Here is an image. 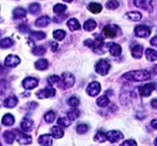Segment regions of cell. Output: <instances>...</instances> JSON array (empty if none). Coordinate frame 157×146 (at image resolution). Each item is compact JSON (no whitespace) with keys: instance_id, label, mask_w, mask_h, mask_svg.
<instances>
[{"instance_id":"obj_42","label":"cell","mask_w":157,"mask_h":146,"mask_svg":"<svg viewBox=\"0 0 157 146\" xmlns=\"http://www.w3.org/2000/svg\"><path fill=\"white\" fill-rule=\"evenodd\" d=\"M88 130H89V126H88L87 124H78L77 126V132L78 134H85V133L88 132Z\"/></svg>"},{"instance_id":"obj_21","label":"cell","mask_w":157,"mask_h":146,"mask_svg":"<svg viewBox=\"0 0 157 146\" xmlns=\"http://www.w3.org/2000/svg\"><path fill=\"white\" fill-rule=\"evenodd\" d=\"M50 130H52V137L56 138V139H61V138L64 136V132H63L62 128L59 126H52L50 128Z\"/></svg>"},{"instance_id":"obj_15","label":"cell","mask_w":157,"mask_h":146,"mask_svg":"<svg viewBox=\"0 0 157 146\" xmlns=\"http://www.w3.org/2000/svg\"><path fill=\"white\" fill-rule=\"evenodd\" d=\"M108 46V50L110 51V53L113 55V57H118L121 53V47L118 44H115V43H110V44L107 45Z\"/></svg>"},{"instance_id":"obj_13","label":"cell","mask_w":157,"mask_h":146,"mask_svg":"<svg viewBox=\"0 0 157 146\" xmlns=\"http://www.w3.org/2000/svg\"><path fill=\"white\" fill-rule=\"evenodd\" d=\"M143 51L144 47L141 45L132 43V45H131V52H132V57L134 59H140L143 57Z\"/></svg>"},{"instance_id":"obj_43","label":"cell","mask_w":157,"mask_h":146,"mask_svg":"<svg viewBox=\"0 0 157 146\" xmlns=\"http://www.w3.org/2000/svg\"><path fill=\"white\" fill-rule=\"evenodd\" d=\"M68 104H69L70 107H72V108H77L78 105L80 104V99H78V97H75V96L70 97L69 99H68Z\"/></svg>"},{"instance_id":"obj_27","label":"cell","mask_w":157,"mask_h":146,"mask_svg":"<svg viewBox=\"0 0 157 146\" xmlns=\"http://www.w3.org/2000/svg\"><path fill=\"white\" fill-rule=\"evenodd\" d=\"M95 27H97V22L92 19L87 20L84 23V29L87 31H92L93 29H95Z\"/></svg>"},{"instance_id":"obj_20","label":"cell","mask_w":157,"mask_h":146,"mask_svg":"<svg viewBox=\"0 0 157 146\" xmlns=\"http://www.w3.org/2000/svg\"><path fill=\"white\" fill-rule=\"evenodd\" d=\"M13 15H14L15 19H23L26 17V11L22 7H17V9H14Z\"/></svg>"},{"instance_id":"obj_5","label":"cell","mask_w":157,"mask_h":146,"mask_svg":"<svg viewBox=\"0 0 157 146\" xmlns=\"http://www.w3.org/2000/svg\"><path fill=\"white\" fill-rule=\"evenodd\" d=\"M106 138H107L109 142L116 143L120 140L124 139V135L121 132H118V130H110V132H108L106 134Z\"/></svg>"},{"instance_id":"obj_36","label":"cell","mask_w":157,"mask_h":146,"mask_svg":"<svg viewBox=\"0 0 157 146\" xmlns=\"http://www.w3.org/2000/svg\"><path fill=\"white\" fill-rule=\"evenodd\" d=\"M78 116H80V112H78V110H72V111H70V112L67 113V118L70 120V121H75V120H77L78 118Z\"/></svg>"},{"instance_id":"obj_11","label":"cell","mask_w":157,"mask_h":146,"mask_svg":"<svg viewBox=\"0 0 157 146\" xmlns=\"http://www.w3.org/2000/svg\"><path fill=\"white\" fill-rule=\"evenodd\" d=\"M116 26H113V25H106L103 28V35L106 38H109V39H114L117 35V31H116Z\"/></svg>"},{"instance_id":"obj_3","label":"cell","mask_w":157,"mask_h":146,"mask_svg":"<svg viewBox=\"0 0 157 146\" xmlns=\"http://www.w3.org/2000/svg\"><path fill=\"white\" fill-rule=\"evenodd\" d=\"M110 70V64L105 60H100L95 65V71L101 75H107Z\"/></svg>"},{"instance_id":"obj_40","label":"cell","mask_w":157,"mask_h":146,"mask_svg":"<svg viewBox=\"0 0 157 146\" xmlns=\"http://www.w3.org/2000/svg\"><path fill=\"white\" fill-rule=\"evenodd\" d=\"M94 140L97 141V142H105L106 140H107V138H106V134H104L103 132H98L97 135L94 136Z\"/></svg>"},{"instance_id":"obj_50","label":"cell","mask_w":157,"mask_h":146,"mask_svg":"<svg viewBox=\"0 0 157 146\" xmlns=\"http://www.w3.org/2000/svg\"><path fill=\"white\" fill-rule=\"evenodd\" d=\"M150 43H151V45H153V46H157V37H154L150 41Z\"/></svg>"},{"instance_id":"obj_6","label":"cell","mask_w":157,"mask_h":146,"mask_svg":"<svg viewBox=\"0 0 157 146\" xmlns=\"http://www.w3.org/2000/svg\"><path fill=\"white\" fill-rule=\"evenodd\" d=\"M56 94V90L54 88H45V89H42L40 91L37 92V97L40 98V99H43V98H50L54 97Z\"/></svg>"},{"instance_id":"obj_35","label":"cell","mask_w":157,"mask_h":146,"mask_svg":"<svg viewBox=\"0 0 157 146\" xmlns=\"http://www.w3.org/2000/svg\"><path fill=\"white\" fill-rule=\"evenodd\" d=\"M66 36V32L62 29H58V31H54V38L57 41H62L63 39Z\"/></svg>"},{"instance_id":"obj_34","label":"cell","mask_w":157,"mask_h":146,"mask_svg":"<svg viewBox=\"0 0 157 146\" xmlns=\"http://www.w3.org/2000/svg\"><path fill=\"white\" fill-rule=\"evenodd\" d=\"M29 13H32L33 15H37L41 11V6H40L39 3H32L29 7Z\"/></svg>"},{"instance_id":"obj_25","label":"cell","mask_w":157,"mask_h":146,"mask_svg":"<svg viewBox=\"0 0 157 146\" xmlns=\"http://www.w3.org/2000/svg\"><path fill=\"white\" fill-rule=\"evenodd\" d=\"M88 9L93 13V14H98V13L102 12L103 9V6L101 5L100 3H97V2H92V3H90L89 5H88Z\"/></svg>"},{"instance_id":"obj_14","label":"cell","mask_w":157,"mask_h":146,"mask_svg":"<svg viewBox=\"0 0 157 146\" xmlns=\"http://www.w3.org/2000/svg\"><path fill=\"white\" fill-rule=\"evenodd\" d=\"M17 134V141H18L19 144H30L32 143V138L29 137V136L23 134V133H20L18 130H16L15 132Z\"/></svg>"},{"instance_id":"obj_54","label":"cell","mask_w":157,"mask_h":146,"mask_svg":"<svg viewBox=\"0 0 157 146\" xmlns=\"http://www.w3.org/2000/svg\"><path fill=\"white\" fill-rule=\"evenodd\" d=\"M0 145H1V144H0Z\"/></svg>"},{"instance_id":"obj_48","label":"cell","mask_w":157,"mask_h":146,"mask_svg":"<svg viewBox=\"0 0 157 146\" xmlns=\"http://www.w3.org/2000/svg\"><path fill=\"white\" fill-rule=\"evenodd\" d=\"M151 125H152V127H153L154 130H157V119H154V120H152V122H151Z\"/></svg>"},{"instance_id":"obj_52","label":"cell","mask_w":157,"mask_h":146,"mask_svg":"<svg viewBox=\"0 0 157 146\" xmlns=\"http://www.w3.org/2000/svg\"><path fill=\"white\" fill-rule=\"evenodd\" d=\"M64 1H66V2H72L73 0H64Z\"/></svg>"},{"instance_id":"obj_18","label":"cell","mask_w":157,"mask_h":146,"mask_svg":"<svg viewBox=\"0 0 157 146\" xmlns=\"http://www.w3.org/2000/svg\"><path fill=\"white\" fill-rule=\"evenodd\" d=\"M52 135H48V134H46V135H42L41 137L39 138V143L41 145H47V146H49V145H52Z\"/></svg>"},{"instance_id":"obj_38","label":"cell","mask_w":157,"mask_h":146,"mask_svg":"<svg viewBox=\"0 0 157 146\" xmlns=\"http://www.w3.org/2000/svg\"><path fill=\"white\" fill-rule=\"evenodd\" d=\"M44 119H45V121L48 122V123L54 122L56 119V113L52 112V111H50V112H47L46 114L44 115Z\"/></svg>"},{"instance_id":"obj_19","label":"cell","mask_w":157,"mask_h":146,"mask_svg":"<svg viewBox=\"0 0 157 146\" xmlns=\"http://www.w3.org/2000/svg\"><path fill=\"white\" fill-rule=\"evenodd\" d=\"M17 104H18V98L16 96H11L6 99V101H4V107L9 108V109H12V108L16 107Z\"/></svg>"},{"instance_id":"obj_8","label":"cell","mask_w":157,"mask_h":146,"mask_svg":"<svg viewBox=\"0 0 157 146\" xmlns=\"http://www.w3.org/2000/svg\"><path fill=\"white\" fill-rule=\"evenodd\" d=\"M20 62H21V60H20L19 57L14 55V54H10L9 57H6V61H4V64H6V66L10 68H15L20 64Z\"/></svg>"},{"instance_id":"obj_10","label":"cell","mask_w":157,"mask_h":146,"mask_svg":"<svg viewBox=\"0 0 157 146\" xmlns=\"http://www.w3.org/2000/svg\"><path fill=\"white\" fill-rule=\"evenodd\" d=\"M134 4L137 7L144 9L148 12L153 11V6H152V0H133Z\"/></svg>"},{"instance_id":"obj_24","label":"cell","mask_w":157,"mask_h":146,"mask_svg":"<svg viewBox=\"0 0 157 146\" xmlns=\"http://www.w3.org/2000/svg\"><path fill=\"white\" fill-rule=\"evenodd\" d=\"M15 122V118L14 116L11 114H6L2 118V124H4L6 126H11L14 124Z\"/></svg>"},{"instance_id":"obj_45","label":"cell","mask_w":157,"mask_h":146,"mask_svg":"<svg viewBox=\"0 0 157 146\" xmlns=\"http://www.w3.org/2000/svg\"><path fill=\"white\" fill-rule=\"evenodd\" d=\"M49 45H50V49H52V51H57L58 50V43L56 42H49Z\"/></svg>"},{"instance_id":"obj_7","label":"cell","mask_w":157,"mask_h":146,"mask_svg":"<svg viewBox=\"0 0 157 146\" xmlns=\"http://www.w3.org/2000/svg\"><path fill=\"white\" fill-rule=\"evenodd\" d=\"M135 35L138 38H148L151 35V29L146 25H138L135 27Z\"/></svg>"},{"instance_id":"obj_2","label":"cell","mask_w":157,"mask_h":146,"mask_svg":"<svg viewBox=\"0 0 157 146\" xmlns=\"http://www.w3.org/2000/svg\"><path fill=\"white\" fill-rule=\"evenodd\" d=\"M75 76L69 72H64L62 74V78H60V82H58L60 88L62 89H67V88H71L75 85Z\"/></svg>"},{"instance_id":"obj_44","label":"cell","mask_w":157,"mask_h":146,"mask_svg":"<svg viewBox=\"0 0 157 146\" xmlns=\"http://www.w3.org/2000/svg\"><path fill=\"white\" fill-rule=\"evenodd\" d=\"M59 82H60V77L57 76V75H52V76H49L48 78H47V82H48L50 86L58 84Z\"/></svg>"},{"instance_id":"obj_41","label":"cell","mask_w":157,"mask_h":146,"mask_svg":"<svg viewBox=\"0 0 157 146\" xmlns=\"http://www.w3.org/2000/svg\"><path fill=\"white\" fill-rule=\"evenodd\" d=\"M70 123H71V121H70L68 118H59V120H58V124L60 125V126H63V127H67L70 125Z\"/></svg>"},{"instance_id":"obj_26","label":"cell","mask_w":157,"mask_h":146,"mask_svg":"<svg viewBox=\"0 0 157 146\" xmlns=\"http://www.w3.org/2000/svg\"><path fill=\"white\" fill-rule=\"evenodd\" d=\"M35 67H36V69L38 70H45L47 69V67H48V61L45 59H41L39 60V61L36 62V64H35Z\"/></svg>"},{"instance_id":"obj_46","label":"cell","mask_w":157,"mask_h":146,"mask_svg":"<svg viewBox=\"0 0 157 146\" xmlns=\"http://www.w3.org/2000/svg\"><path fill=\"white\" fill-rule=\"evenodd\" d=\"M123 145H131V146H135L136 145V141L134 140H127V141H124Z\"/></svg>"},{"instance_id":"obj_47","label":"cell","mask_w":157,"mask_h":146,"mask_svg":"<svg viewBox=\"0 0 157 146\" xmlns=\"http://www.w3.org/2000/svg\"><path fill=\"white\" fill-rule=\"evenodd\" d=\"M18 29H19V31H21V32H27L29 28L26 26V25H20L18 27Z\"/></svg>"},{"instance_id":"obj_51","label":"cell","mask_w":157,"mask_h":146,"mask_svg":"<svg viewBox=\"0 0 157 146\" xmlns=\"http://www.w3.org/2000/svg\"><path fill=\"white\" fill-rule=\"evenodd\" d=\"M154 145H156V146H157V138H156V140L154 141Z\"/></svg>"},{"instance_id":"obj_30","label":"cell","mask_w":157,"mask_h":146,"mask_svg":"<svg viewBox=\"0 0 157 146\" xmlns=\"http://www.w3.org/2000/svg\"><path fill=\"white\" fill-rule=\"evenodd\" d=\"M97 104L98 105V107H101V108L107 107V105L109 104V98L106 96V95H104V96H101L100 98H98Z\"/></svg>"},{"instance_id":"obj_31","label":"cell","mask_w":157,"mask_h":146,"mask_svg":"<svg viewBox=\"0 0 157 146\" xmlns=\"http://www.w3.org/2000/svg\"><path fill=\"white\" fill-rule=\"evenodd\" d=\"M127 17L131 21H139L141 19V14L138 12H130L127 13Z\"/></svg>"},{"instance_id":"obj_12","label":"cell","mask_w":157,"mask_h":146,"mask_svg":"<svg viewBox=\"0 0 157 146\" xmlns=\"http://www.w3.org/2000/svg\"><path fill=\"white\" fill-rule=\"evenodd\" d=\"M38 82H39L38 79L35 78V77H26L22 82V86H23L25 90H33L38 86Z\"/></svg>"},{"instance_id":"obj_32","label":"cell","mask_w":157,"mask_h":146,"mask_svg":"<svg viewBox=\"0 0 157 146\" xmlns=\"http://www.w3.org/2000/svg\"><path fill=\"white\" fill-rule=\"evenodd\" d=\"M46 37V35L43 31H32L30 32V38H33L34 40H37V41H40V40H43Z\"/></svg>"},{"instance_id":"obj_33","label":"cell","mask_w":157,"mask_h":146,"mask_svg":"<svg viewBox=\"0 0 157 146\" xmlns=\"http://www.w3.org/2000/svg\"><path fill=\"white\" fill-rule=\"evenodd\" d=\"M45 51H46V49H45V47L44 46H42V45H39V46H36V47H34L32 50V52H33V54H35V55H43L45 53Z\"/></svg>"},{"instance_id":"obj_23","label":"cell","mask_w":157,"mask_h":146,"mask_svg":"<svg viewBox=\"0 0 157 146\" xmlns=\"http://www.w3.org/2000/svg\"><path fill=\"white\" fill-rule=\"evenodd\" d=\"M146 57L149 62H155L157 61V51L155 50L148 48L146 50Z\"/></svg>"},{"instance_id":"obj_28","label":"cell","mask_w":157,"mask_h":146,"mask_svg":"<svg viewBox=\"0 0 157 146\" xmlns=\"http://www.w3.org/2000/svg\"><path fill=\"white\" fill-rule=\"evenodd\" d=\"M13 44H14V42H13V40L11 38H4V39H2L1 41H0V47L4 49L12 47Z\"/></svg>"},{"instance_id":"obj_53","label":"cell","mask_w":157,"mask_h":146,"mask_svg":"<svg viewBox=\"0 0 157 146\" xmlns=\"http://www.w3.org/2000/svg\"><path fill=\"white\" fill-rule=\"evenodd\" d=\"M2 21H3V20H2V19H1V17H0V22H2Z\"/></svg>"},{"instance_id":"obj_9","label":"cell","mask_w":157,"mask_h":146,"mask_svg":"<svg viewBox=\"0 0 157 146\" xmlns=\"http://www.w3.org/2000/svg\"><path fill=\"white\" fill-rule=\"evenodd\" d=\"M101 92V85L98 82H92L88 85L87 87V93L90 96H97L98 93Z\"/></svg>"},{"instance_id":"obj_39","label":"cell","mask_w":157,"mask_h":146,"mask_svg":"<svg viewBox=\"0 0 157 146\" xmlns=\"http://www.w3.org/2000/svg\"><path fill=\"white\" fill-rule=\"evenodd\" d=\"M106 6H107L108 9H116L120 6V2L116 1V0H109L107 4H106Z\"/></svg>"},{"instance_id":"obj_37","label":"cell","mask_w":157,"mask_h":146,"mask_svg":"<svg viewBox=\"0 0 157 146\" xmlns=\"http://www.w3.org/2000/svg\"><path fill=\"white\" fill-rule=\"evenodd\" d=\"M66 9H67V6L65 5V4H56L54 6V12L58 15L63 14Z\"/></svg>"},{"instance_id":"obj_29","label":"cell","mask_w":157,"mask_h":146,"mask_svg":"<svg viewBox=\"0 0 157 146\" xmlns=\"http://www.w3.org/2000/svg\"><path fill=\"white\" fill-rule=\"evenodd\" d=\"M3 138H4V141L7 143V144H12L13 142H14L15 140V135L13 132H10V130H7V132H6L3 134Z\"/></svg>"},{"instance_id":"obj_1","label":"cell","mask_w":157,"mask_h":146,"mask_svg":"<svg viewBox=\"0 0 157 146\" xmlns=\"http://www.w3.org/2000/svg\"><path fill=\"white\" fill-rule=\"evenodd\" d=\"M123 78L130 80V82H144L151 78V74L148 71L138 70V71H130L124 74Z\"/></svg>"},{"instance_id":"obj_17","label":"cell","mask_w":157,"mask_h":146,"mask_svg":"<svg viewBox=\"0 0 157 146\" xmlns=\"http://www.w3.org/2000/svg\"><path fill=\"white\" fill-rule=\"evenodd\" d=\"M50 23V18L48 16H42L38 18L35 22V25L37 27H45Z\"/></svg>"},{"instance_id":"obj_49","label":"cell","mask_w":157,"mask_h":146,"mask_svg":"<svg viewBox=\"0 0 157 146\" xmlns=\"http://www.w3.org/2000/svg\"><path fill=\"white\" fill-rule=\"evenodd\" d=\"M151 105H152V108L153 109H155V110H157V99H153L151 101Z\"/></svg>"},{"instance_id":"obj_16","label":"cell","mask_w":157,"mask_h":146,"mask_svg":"<svg viewBox=\"0 0 157 146\" xmlns=\"http://www.w3.org/2000/svg\"><path fill=\"white\" fill-rule=\"evenodd\" d=\"M33 125H34V121H33L32 119H29V118H24L21 121L20 126H21V130H23V132H29V130H32Z\"/></svg>"},{"instance_id":"obj_22","label":"cell","mask_w":157,"mask_h":146,"mask_svg":"<svg viewBox=\"0 0 157 146\" xmlns=\"http://www.w3.org/2000/svg\"><path fill=\"white\" fill-rule=\"evenodd\" d=\"M67 26L69 27L70 31H78L81 28V25L78 23V21L77 19H69L67 21Z\"/></svg>"},{"instance_id":"obj_4","label":"cell","mask_w":157,"mask_h":146,"mask_svg":"<svg viewBox=\"0 0 157 146\" xmlns=\"http://www.w3.org/2000/svg\"><path fill=\"white\" fill-rule=\"evenodd\" d=\"M154 90H155V85L154 84H147L145 86L138 87V92L140 94V96L143 97H149Z\"/></svg>"}]
</instances>
